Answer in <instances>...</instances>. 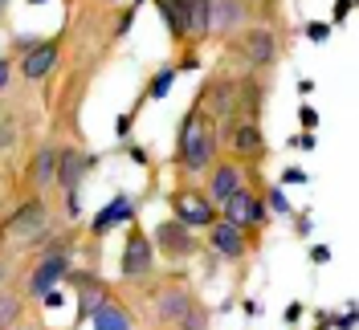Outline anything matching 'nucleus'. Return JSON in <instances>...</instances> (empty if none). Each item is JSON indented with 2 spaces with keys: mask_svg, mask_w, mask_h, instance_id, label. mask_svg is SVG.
I'll return each mask as SVG.
<instances>
[{
  "mask_svg": "<svg viewBox=\"0 0 359 330\" xmlns=\"http://www.w3.org/2000/svg\"><path fill=\"white\" fill-rule=\"evenodd\" d=\"M172 208H176V220L180 224H196V228H208L212 220H217V204L201 192H176L172 196Z\"/></svg>",
  "mask_w": 359,
  "mask_h": 330,
  "instance_id": "f03ea898",
  "label": "nucleus"
},
{
  "mask_svg": "<svg viewBox=\"0 0 359 330\" xmlns=\"http://www.w3.org/2000/svg\"><path fill=\"white\" fill-rule=\"evenodd\" d=\"M8 74H13V69H8V62H4V57H0V90L8 86Z\"/></svg>",
  "mask_w": 359,
  "mask_h": 330,
  "instance_id": "cd10ccee",
  "label": "nucleus"
},
{
  "mask_svg": "<svg viewBox=\"0 0 359 330\" xmlns=\"http://www.w3.org/2000/svg\"><path fill=\"white\" fill-rule=\"evenodd\" d=\"M147 273H151V241L143 233H131L123 249V277H147Z\"/></svg>",
  "mask_w": 359,
  "mask_h": 330,
  "instance_id": "39448f33",
  "label": "nucleus"
},
{
  "mask_svg": "<svg viewBox=\"0 0 359 330\" xmlns=\"http://www.w3.org/2000/svg\"><path fill=\"white\" fill-rule=\"evenodd\" d=\"M4 4H8V0H0V13H4Z\"/></svg>",
  "mask_w": 359,
  "mask_h": 330,
  "instance_id": "7c9ffc66",
  "label": "nucleus"
},
{
  "mask_svg": "<svg viewBox=\"0 0 359 330\" xmlns=\"http://www.w3.org/2000/svg\"><path fill=\"white\" fill-rule=\"evenodd\" d=\"M237 188H241V172H237V163H221V167L212 172V184H208V200H212V204H224Z\"/></svg>",
  "mask_w": 359,
  "mask_h": 330,
  "instance_id": "1a4fd4ad",
  "label": "nucleus"
},
{
  "mask_svg": "<svg viewBox=\"0 0 359 330\" xmlns=\"http://www.w3.org/2000/svg\"><path fill=\"white\" fill-rule=\"evenodd\" d=\"M45 228V204L41 200H33V204H25L21 212H13V216L4 220V233L8 237H17V241H37Z\"/></svg>",
  "mask_w": 359,
  "mask_h": 330,
  "instance_id": "7ed1b4c3",
  "label": "nucleus"
},
{
  "mask_svg": "<svg viewBox=\"0 0 359 330\" xmlns=\"http://www.w3.org/2000/svg\"><path fill=\"white\" fill-rule=\"evenodd\" d=\"M53 172H57V155L49 151V147H45V151H37V159H33V179H37V184H49V179H53Z\"/></svg>",
  "mask_w": 359,
  "mask_h": 330,
  "instance_id": "6ab92c4d",
  "label": "nucleus"
},
{
  "mask_svg": "<svg viewBox=\"0 0 359 330\" xmlns=\"http://www.w3.org/2000/svg\"><path fill=\"white\" fill-rule=\"evenodd\" d=\"M273 53H278L273 33H269V29H249V33H245V57H249V66H269V62H273Z\"/></svg>",
  "mask_w": 359,
  "mask_h": 330,
  "instance_id": "0eeeda50",
  "label": "nucleus"
},
{
  "mask_svg": "<svg viewBox=\"0 0 359 330\" xmlns=\"http://www.w3.org/2000/svg\"><path fill=\"white\" fill-rule=\"evenodd\" d=\"M13 143V127H0V147H8Z\"/></svg>",
  "mask_w": 359,
  "mask_h": 330,
  "instance_id": "c756f323",
  "label": "nucleus"
},
{
  "mask_svg": "<svg viewBox=\"0 0 359 330\" xmlns=\"http://www.w3.org/2000/svg\"><path fill=\"white\" fill-rule=\"evenodd\" d=\"M298 314H302V306L294 302V306H286V322H298Z\"/></svg>",
  "mask_w": 359,
  "mask_h": 330,
  "instance_id": "c85d7f7f",
  "label": "nucleus"
},
{
  "mask_svg": "<svg viewBox=\"0 0 359 330\" xmlns=\"http://www.w3.org/2000/svg\"><path fill=\"white\" fill-rule=\"evenodd\" d=\"M212 228V245H217V253H224V257H241L245 253V237H241V228L237 224H229V220H212L208 224Z\"/></svg>",
  "mask_w": 359,
  "mask_h": 330,
  "instance_id": "9d476101",
  "label": "nucleus"
},
{
  "mask_svg": "<svg viewBox=\"0 0 359 330\" xmlns=\"http://www.w3.org/2000/svg\"><path fill=\"white\" fill-rule=\"evenodd\" d=\"M118 220H131V200L127 196H114L98 216H94V233L102 237V233H111V224H118Z\"/></svg>",
  "mask_w": 359,
  "mask_h": 330,
  "instance_id": "a211bd4d",
  "label": "nucleus"
},
{
  "mask_svg": "<svg viewBox=\"0 0 359 330\" xmlns=\"http://www.w3.org/2000/svg\"><path fill=\"white\" fill-rule=\"evenodd\" d=\"M212 127H208V118L201 114H188V123H184V131H180V163L188 167V172H201L212 163Z\"/></svg>",
  "mask_w": 359,
  "mask_h": 330,
  "instance_id": "f257e3e1",
  "label": "nucleus"
},
{
  "mask_svg": "<svg viewBox=\"0 0 359 330\" xmlns=\"http://www.w3.org/2000/svg\"><path fill=\"white\" fill-rule=\"evenodd\" d=\"M184 4V37L208 33V0H180Z\"/></svg>",
  "mask_w": 359,
  "mask_h": 330,
  "instance_id": "2eb2a0df",
  "label": "nucleus"
},
{
  "mask_svg": "<svg viewBox=\"0 0 359 330\" xmlns=\"http://www.w3.org/2000/svg\"><path fill=\"white\" fill-rule=\"evenodd\" d=\"M208 8H212L208 29H217V33L233 29V25H241V17H245V8H241L237 0H208Z\"/></svg>",
  "mask_w": 359,
  "mask_h": 330,
  "instance_id": "ddd939ff",
  "label": "nucleus"
},
{
  "mask_svg": "<svg viewBox=\"0 0 359 330\" xmlns=\"http://www.w3.org/2000/svg\"><path fill=\"white\" fill-rule=\"evenodd\" d=\"M269 196H273V208H278V212H286V208H290V204H286V196H282V192H269Z\"/></svg>",
  "mask_w": 359,
  "mask_h": 330,
  "instance_id": "bb28decb",
  "label": "nucleus"
},
{
  "mask_svg": "<svg viewBox=\"0 0 359 330\" xmlns=\"http://www.w3.org/2000/svg\"><path fill=\"white\" fill-rule=\"evenodd\" d=\"M21 318V302L13 298V294H4L0 298V326H8V322H17Z\"/></svg>",
  "mask_w": 359,
  "mask_h": 330,
  "instance_id": "4be33fe9",
  "label": "nucleus"
},
{
  "mask_svg": "<svg viewBox=\"0 0 359 330\" xmlns=\"http://www.w3.org/2000/svg\"><path fill=\"white\" fill-rule=\"evenodd\" d=\"M229 143H233V151L253 155V151H262V147H266V135H262L257 123H241V127H233V131H229Z\"/></svg>",
  "mask_w": 359,
  "mask_h": 330,
  "instance_id": "4468645a",
  "label": "nucleus"
},
{
  "mask_svg": "<svg viewBox=\"0 0 359 330\" xmlns=\"http://www.w3.org/2000/svg\"><path fill=\"white\" fill-rule=\"evenodd\" d=\"M156 4H159V13H163V21L172 25V33L184 37V4L180 0H156Z\"/></svg>",
  "mask_w": 359,
  "mask_h": 330,
  "instance_id": "aec40b11",
  "label": "nucleus"
},
{
  "mask_svg": "<svg viewBox=\"0 0 359 330\" xmlns=\"http://www.w3.org/2000/svg\"><path fill=\"white\" fill-rule=\"evenodd\" d=\"M0 277H4V265H0Z\"/></svg>",
  "mask_w": 359,
  "mask_h": 330,
  "instance_id": "2f4dec72",
  "label": "nucleus"
},
{
  "mask_svg": "<svg viewBox=\"0 0 359 330\" xmlns=\"http://www.w3.org/2000/svg\"><path fill=\"white\" fill-rule=\"evenodd\" d=\"M257 106H262V98H257V86H253V82H245V110H249V114H257Z\"/></svg>",
  "mask_w": 359,
  "mask_h": 330,
  "instance_id": "393cba45",
  "label": "nucleus"
},
{
  "mask_svg": "<svg viewBox=\"0 0 359 330\" xmlns=\"http://www.w3.org/2000/svg\"><path fill=\"white\" fill-rule=\"evenodd\" d=\"M229 98H233V86H212V102H208V110H212V114H224V110L233 106Z\"/></svg>",
  "mask_w": 359,
  "mask_h": 330,
  "instance_id": "b1692460",
  "label": "nucleus"
},
{
  "mask_svg": "<svg viewBox=\"0 0 359 330\" xmlns=\"http://www.w3.org/2000/svg\"><path fill=\"white\" fill-rule=\"evenodd\" d=\"M180 326H184V330H208V314H204V310L192 302V310L180 318Z\"/></svg>",
  "mask_w": 359,
  "mask_h": 330,
  "instance_id": "5701e85b",
  "label": "nucleus"
},
{
  "mask_svg": "<svg viewBox=\"0 0 359 330\" xmlns=\"http://www.w3.org/2000/svg\"><path fill=\"white\" fill-rule=\"evenodd\" d=\"M33 4H41V0H33Z\"/></svg>",
  "mask_w": 359,
  "mask_h": 330,
  "instance_id": "473e14b6",
  "label": "nucleus"
},
{
  "mask_svg": "<svg viewBox=\"0 0 359 330\" xmlns=\"http://www.w3.org/2000/svg\"><path fill=\"white\" fill-rule=\"evenodd\" d=\"M266 216V208L257 204V196L253 192H245V188H237L233 196L224 200V220L229 224H237V228H245V224H253V220Z\"/></svg>",
  "mask_w": 359,
  "mask_h": 330,
  "instance_id": "20e7f679",
  "label": "nucleus"
},
{
  "mask_svg": "<svg viewBox=\"0 0 359 330\" xmlns=\"http://www.w3.org/2000/svg\"><path fill=\"white\" fill-rule=\"evenodd\" d=\"M188 310H192V294H188V289H163L159 302H156V314L163 322H180Z\"/></svg>",
  "mask_w": 359,
  "mask_h": 330,
  "instance_id": "f8f14e48",
  "label": "nucleus"
},
{
  "mask_svg": "<svg viewBox=\"0 0 359 330\" xmlns=\"http://www.w3.org/2000/svg\"><path fill=\"white\" fill-rule=\"evenodd\" d=\"M66 273H69V261L62 257V253H49V257L33 269V277H29V294H33V298H37V294H49Z\"/></svg>",
  "mask_w": 359,
  "mask_h": 330,
  "instance_id": "423d86ee",
  "label": "nucleus"
},
{
  "mask_svg": "<svg viewBox=\"0 0 359 330\" xmlns=\"http://www.w3.org/2000/svg\"><path fill=\"white\" fill-rule=\"evenodd\" d=\"M94 330H131V318H127V310L114 306V302H98L94 306Z\"/></svg>",
  "mask_w": 359,
  "mask_h": 330,
  "instance_id": "dca6fc26",
  "label": "nucleus"
},
{
  "mask_svg": "<svg viewBox=\"0 0 359 330\" xmlns=\"http://www.w3.org/2000/svg\"><path fill=\"white\" fill-rule=\"evenodd\" d=\"M327 33H331V29H327V25H311V37H314V41H323V37H327Z\"/></svg>",
  "mask_w": 359,
  "mask_h": 330,
  "instance_id": "a878e982",
  "label": "nucleus"
},
{
  "mask_svg": "<svg viewBox=\"0 0 359 330\" xmlns=\"http://www.w3.org/2000/svg\"><path fill=\"white\" fill-rule=\"evenodd\" d=\"M53 66H57V45H53V41H45V45H37V49H29V53H25V62H21L25 78H45Z\"/></svg>",
  "mask_w": 359,
  "mask_h": 330,
  "instance_id": "9b49d317",
  "label": "nucleus"
},
{
  "mask_svg": "<svg viewBox=\"0 0 359 330\" xmlns=\"http://www.w3.org/2000/svg\"><path fill=\"white\" fill-rule=\"evenodd\" d=\"M86 172H90V159H86V155H78V151L57 155V172H53V176L62 179V188H66L69 196L78 192V179L86 176Z\"/></svg>",
  "mask_w": 359,
  "mask_h": 330,
  "instance_id": "6e6552de",
  "label": "nucleus"
},
{
  "mask_svg": "<svg viewBox=\"0 0 359 330\" xmlns=\"http://www.w3.org/2000/svg\"><path fill=\"white\" fill-rule=\"evenodd\" d=\"M172 82H176V69H159L156 82H151V90H147V98H163V94L172 90Z\"/></svg>",
  "mask_w": 359,
  "mask_h": 330,
  "instance_id": "412c9836",
  "label": "nucleus"
},
{
  "mask_svg": "<svg viewBox=\"0 0 359 330\" xmlns=\"http://www.w3.org/2000/svg\"><path fill=\"white\" fill-rule=\"evenodd\" d=\"M156 237H159V245H163L168 253H192V237H188V228H184L180 220H172V224L163 220Z\"/></svg>",
  "mask_w": 359,
  "mask_h": 330,
  "instance_id": "f3484780",
  "label": "nucleus"
}]
</instances>
